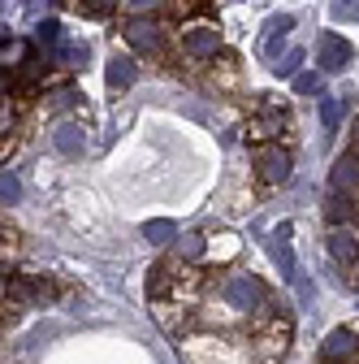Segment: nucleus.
<instances>
[{
	"mask_svg": "<svg viewBox=\"0 0 359 364\" xmlns=\"http://www.w3.org/2000/svg\"><path fill=\"white\" fill-rule=\"evenodd\" d=\"M221 295H226L230 308L247 312V308H260L264 304V282L255 278V273H230V278L221 282Z\"/></svg>",
	"mask_w": 359,
	"mask_h": 364,
	"instance_id": "nucleus-1",
	"label": "nucleus"
},
{
	"mask_svg": "<svg viewBox=\"0 0 359 364\" xmlns=\"http://www.w3.org/2000/svg\"><path fill=\"white\" fill-rule=\"evenodd\" d=\"M182 53L195 57V61L216 57V53H221V31H216L212 22H195V26H187V31H182Z\"/></svg>",
	"mask_w": 359,
	"mask_h": 364,
	"instance_id": "nucleus-2",
	"label": "nucleus"
},
{
	"mask_svg": "<svg viewBox=\"0 0 359 364\" xmlns=\"http://www.w3.org/2000/svg\"><path fill=\"white\" fill-rule=\"evenodd\" d=\"M350 57H355L350 39H342L338 31H325V35L316 39V61H321V70L338 74V70H346V65H350Z\"/></svg>",
	"mask_w": 359,
	"mask_h": 364,
	"instance_id": "nucleus-3",
	"label": "nucleus"
},
{
	"mask_svg": "<svg viewBox=\"0 0 359 364\" xmlns=\"http://www.w3.org/2000/svg\"><path fill=\"white\" fill-rule=\"evenodd\" d=\"M121 35H126V43H130L134 53H160V39H165L152 18H130Z\"/></svg>",
	"mask_w": 359,
	"mask_h": 364,
	"instance_id": "nucleus-4",
	"label": "nucleus"
},
{
	"mask_svg": "<svg viewBox=\"0 0 359 364\" xmlns=\"http://www.w3.org/2000/svg\"><path fill=\"white\" fill-rule=\"evenodd\" d=\"M350 355H359V334L355 330H329V338L321 343V360L325 364H346Z\"/></svg>",
	"mask_w": 359,
	"mask_h": 364,
	"instance_id": "nucleus-5",
	"label": "nucleus"
},
{
	"mask_svg": "<svg viewBox=\"0 0 359 364\" xmlns=\"http://www.w3.org/2000/svg\"><path fill=\"white\" fill-rule=\"evenodd\" d=\"M255 169H260L264 182H273V187H277V182L290 178V156H286L282 148H260V152H255Z\"/></svg>",
	"mask_w": 359,
	"mask_h": 364,
	"instance_id": "nucleus-6",
	"label": "nucleus"
},
{
	"mask_svg": "<svg viewBox=\"0 0 359 364\" xmlns=\"http://www.w3.org/2000/svg\"><path fill=\"white\" fill-rule=\"evenodd\" d=\"M53 148H57L61 156H82V148H87L82 126H78V122H61V126L53 130Z\"/></svg>",
	"mask_w": 359,
	"mask_h": 364,
	"instance_id": "nucleus-7",
	"label": "nucleus"
},
{
	"mask_svg": "<svg viewBox=\"0 0 359 364\" xmlns=\"http://www.w3.org/2000/svg\"><path fill=\"white\" fill-rule=\"evenodd\" d=\"M329 182H333V191H359V156L355 152H346V156H338L333 161V173H329Z\"/></svg>",
	"mask_w": 359,
	"mask_h": 364,
	"instance_id": "nucleus-8",
	"label": "nucleus"
},
{
	"mask_svg": "<svg viewBox=\"0 0 359 364\" xmlns=\"http://www.w3.org/2000/svg\"><path fill=\"white\" fill-rule=\"evenodd\" d=\"M329 252H333V260L355 264V260H359V230H346V225H338V230L329 235Z\"/></svg>",
	"mask_w": 359,
	"mask_h": 364,
	"instance_id": "nucleus-9",
	"label": "nucleus"
},
{
	"mask_svg": "<svg viewBox=\"0 0 359 364\" xmlns=\"http://www.w3.org/2000/svg\"><path fill=\"white\" fill-rule=\"evenodd\" d=\"M355 213H359V204H355L346 191H333V196L325 200V221L333 225V230H338V225H346V221H355Z\"/></svg>",
	"mask_w": 359,
	"mask_h": 364,
	"instance_id": "nucleus-10",
	"label": "nucleus"
},
{
	"mask_svg": "<svg viewBox=\"0 0 359 364\" xmlns=\"http://www.w3.org/2000/svg\"><path fill=\"white\" fill-rule=\"evenodd\" d=\"M273 256H277V264L286 269V278H299V264H294V247H290V221H286V225H277V230H273Z\"/></svg>",
	"mask_w": 359,
	"mask_h": 364,
	"instance_id": "nucleus-11",
	"label": "nucleus"
},
{
	"mask_svg": "<svg viewBox=\"0 0 359 364\" xmlns=\"http://www.w3.org/2000/svg\"><path fill=\"white\" fill-rule=\"evenodd\" d=\"M134 78H139V65H134L130 57H113V61H109V87H113V91L134 87Z\"/></svg>",
	"mask_w": 359,
	"mask_h": 364,
	"instance_id": "nucleus-12",
	"label": "nucleus"
},
{
	"mask_svg": "<svg viewBox=\"0 0 359 364\" xmlns=\"http://www.w3.org/2000/svg\"><path fill=\"white\" fill-rule=\"evenodd\" d=\"M143 239H148V243H156V247H165V243H173V239H177V225H173L169 217L143 221Z\"/></svg>",
	"mask_w": 359,
	"mask_h": 364,
	"instance_id": "nucleus-13",
	"label": "nucleus"
},
{
	"mask_svg": "<svg viewBox=\"0 0 359 364\" xmlns=\"http://www.w3.org/2000/svg\"><path fill=\"white\" fill-rule=\"evenodd\" d=\"M264 31H268V35H264V53H277L282 35H290V31H294V18L277 14V18H268V26H264Z\"/></svg>",
	"mask_w": 359,
	"mask_h": 364,
	"instance_id": "nucleus-14",
	"label": "nucleus"
},
{
	"mask_svg": "<svg viewBox=\"0 0 359 364\" xmlns=\"http://www.w3.org/2000/svg\"><path fill=\"white\" fill-rule=\"evenodd\" d=\"M282 126H286L282 113H264V117L251 122V134H255V139H273V134H282Z\"/></svg>",
	"mask_w": 359,
	"mask_h": 364,
	"instance_id": "nucleus-15",
	"label": "nucleus"
},
{
	"mask_svg": "<svg viewBox=\"0 0 359 364\" xmlns=\"http://www.w3.org/2000/svg\"><path fill=\"white\" fill-rule=\"evenodd\" d=\"M342 113H346V105H342L338 96H325V100H321V126H325V130H338V126H342Z\"/></svg>",
	"mask_w": 359,
	"mask_h": 364,
	"instance_id": "nucleus-16",
	"label": "nucleus"
},
{
	"mask_svg": "<svg viewBox=\"0 0 359 364\" xmlns=\"http://www.w3.org/2000/svg\"><path fill=\"white\" fill-rule=\"evenodd\" d=\"M204 235L199 230H191V235H182V239H177V256H182V260H199L204 256Z\"/></svg>",
	"mask_w": 359,
	"mask_h": 364,
	"instance_id": "nucleus-17",
	"label": "nucleus"
},
{
	"mask_svg": "<svg viewBox=\"0 0 359 364\" xmlns=\"http://www.w3.org/2000/svg\"><path fill=\"white\" fill-rule=\"evenodd\" d=\"M5 299H9V304H31V299H35V287H31L26 278H9V282H5Z\"/></svg>",
	"mask_w": 359,
	"mask_h": 364,
	"instance_id": "nucleus-18",
	"label": "nucleus"
},
{
	"mask_svg": "<svg viewBox=\"0 0 359 364\" xmlns=\"http://www.w3.org/2000/svg\"><path fill=\"white\" fill-rule=\"evenodd\" d=\"M0 200H5V204H18V200H22V182H18L13 169L0 173Z\"/></svg>",
	"mask_w": 359,
	"mask_h": 364,
	"instance_id": "nucleus-19",
	"label": "nucleus"
},
{
	"mask_svg": "<svg viewBox=\"0 0 359 364\" xmlns=\"http://www.w3.org/2000/svg\"><path fill=\"white\" fill-rule=\"evenodd\" d=\"M121 5H126L130 18H152V14L165 9V0H121Z\"/></svg>",
	"mask_w": 359,
	"mask_h": 364,
	"instance_id": "nucleus-20",
	"label": "nucleus"
},
{
	"mask_svg": "<svg viewBox=\"0 0 359 364\" xmlns=\"http://www.w3.org/2000/svg\"><path fill=\"white\" fill-rule=\"evenodd\" d=\"M57 57H61L65 65H82V61L92 57V53H87V43H74V39H65L61 48H57Z\"/></svg>",
	"mask_w": 359,
	"mask_h": 364,
	"instance_id": "nucleus-21",
	"label": "nucleus"
},
{
	"mask_svg": "<svg viewBox=\"0 0 359 364\" xmlns=\"http://www.w3.org/2000/svg\"><path fill=\"white\" fill-rule=\"evenodd\" d=\"M39 43L43 48H61V26L57 22H39Z\"/></svg>",
	"mask_w": 359,
	"mask_h": 364,
	"instance_id": "nucleus-22",
	"label": "nucleus"
},
{
	"mask_svg": "<svg viewBox=\"0 0 359 364\" xmlns=\"http://www.w3.org/2000/svg\"><path fill=\"white\" fill-rule=\"evenodd\" d=\"M294 91H299V96H311V91H321V74H294Z\"/></svg>",
	"mask_w": 359,
	"mask_h": 364,
	"instance_id": "nucleus-23",
	"label": "nucleus"
},
{
	"mask_svg": "<svg viewBox=\"0 0 359 364\" xmlns=\"http://www.w3.org/2000/svg\"><path fill=\"white\" fill-rule=\"evenodd\" d=\"M113 5H117V0H82V9H87V14H96V18L113 14Z\"/></svg>",
	"mask_w": 359,
	"mask_h": 364,
	"instance_id": "nucleus-24",
	"label": "nucleus"
},
{
	"mask_svg": "<svg viewBox=\"0 0 359 364\" xmlns=\"http://www.w3.org/2000/svg\"><path fill=\"white\" fill-rule=\"evenodd\" d=\"M333 14L338 18H355L359 14V0H333Z\"/></svg>",
	"mask_w": 359,
	"mask_h": 364,
	"instance_id": "nucleus-25",
	"label": "nucleus"
},
{
	"mask_svg": "<svg viewBox=\"0 0 359 364\" xmlns=\"http://www.w3.org/2000/svg\"><path fill=\"white\" fill-rule=\"evenodd\" d=\"M74 100H82V96H78V91H70V87H65V91H57V96H53V105H57V109H70Z\"/></svg>",
	"mask_w": 359,
	"mask_h": 364,
	"instance_id": "nucleus-26",
	"label": "nucleus"
},
{
	"mask_svg": "<svg viewBox=\"0 0 359 364\" xmlns=\"http://www.w3.org/2000/svg\"><path fill=\"white\" fill-rule=\"evenodd\" d=\"M299 61H303V53H290V57L277 65V74H294V65H299Z\"/></svg>",
	"mask_w": 359,
	"mask_h": 364,
	"instance_id": "nucleus-27",
	"label": "nucleus"
},
{
	"mask_svg": "<svg viewBox=\"0 0 359 364\" xmlns=\"http://www.w3.org/2000/svg\"><path fill=\"white\" fill-rule=\"evenodd\" d=\"M355 144H359V126H355Z\"/></svg>",
	"mask_w": 359,
	"mask_h": 364,
	"instance_id": "nucleus-28",
	"label": "nucleus"
}]
</instances>
